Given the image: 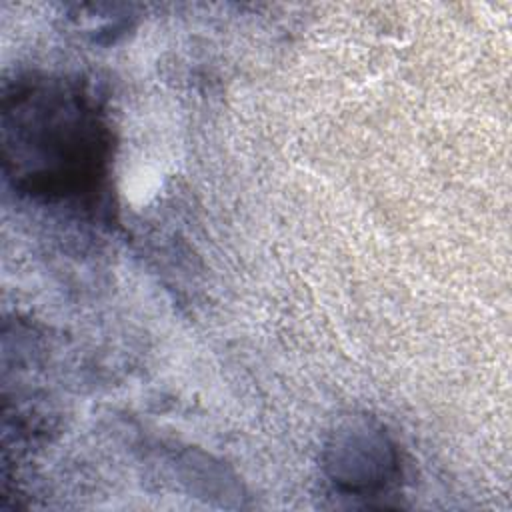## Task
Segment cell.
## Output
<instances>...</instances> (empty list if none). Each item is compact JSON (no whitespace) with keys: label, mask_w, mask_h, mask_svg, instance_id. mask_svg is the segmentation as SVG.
Listing matches in <instances>:
<instances>
[{"label":"cell","mask_w":512,"mask_h":512,"mask_svg":"<svg viewBox=\"0 0 512 512\" xmlns=\"http://www.w3.org/2000/svg\"><path fill=\"white\" fill-rule=\"evenodd\" d=\"M324 470L340 492L376 496L398 480L400 460L384 428L360 418L332 434L324 452Z\"/></svg>","instance_id":"obj_2"},{"label":"cell","mask_w":512,"mask_h":512,"mask_svg":"<svg viewBox=\"0 0 512 512\" xmlns=\"http://www.w3.org/2000/svg\"><path fill=\"white\" fill-rule=\"evenodd\" d=\"M106 150V128L80 86L30 78L4 94V172L24 194L62 200L90 192L102 174Z\"/></svg>","instance_id":"obj_1"}]
</instances>
